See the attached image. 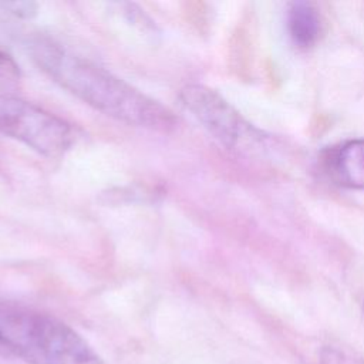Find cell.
Segmentation results:
<instances>
[{
	"mask_svg": "<svg viewBox=\"0 0 364 364\" xmlns=\"http://www.w3.org/2000/svg\"><path fill=\"white\" fill-rule=\"evenodd\" d=\"M28 50L51 80L102 114L158 131H169L176 125V117L168 107L60 44L37 37L30 41Z\"/></svg>",
	"mask_w": 364,
	"mask_h": 364,
	"instance_id": "obj_1",
	"label": "cell"
},
{
	"mask_svg": "<svg viewBox=\"0 0 364 364\" xmlns=\"http://www.w3.org/2000/svg\"><path fill=\"white\" fill-rule=\"evenodd\" d=\"M0 330L14 357L30 364H105L68 324L18 306H0Z\"/></svg>",
	"mask_w": 364,
	"mask_h": 364,
	"instance_id": "obj_2",
	"label": "cell"
},
{
	"mask_svg": "<svg viewBox=\"0 0 364 364\" xmlns=\"http://www.w3.org/2000/svg\"><path fill=\"white\" fill-rule=\"evenodd\" d=\"M0 131L50 158L64 155L77 139L71 124L18 98L0 100Z\"/></svg>",
	"mask_w": 364,
	"mask_h": 364,
	"instance_id": "obj_3",
	"label": "cell"
},
{
	"mask_svg": "<svg viewBox=\"0 0 364 364\" xmlns=\"http://www.w3.org/2000/svg\"><path fill=\"white\" fill-rule=\"evenodd\" d=\"M179 98L193 117L225 146L239 149L250 139V127L213 90L191 84L181 90Z\"/></svg>",
	"mask_w": 364,
	"mask_h": 364,
	"instance_id": "obj_4",
	"label": "cell"
},
{
	"mask_svg": "<svg viewBox=\"0 0 364 364\" xmlns=\"http://www.w3.org/2000/svg\"><path fill=\"white\" fill-rule=\"evenodd\" d=\"M324 165L338 185L364 191V139L350 141L330 151Z\"/></svg>",
	"mask_w": 364,
	"mask_h": 364,
	"instance_id": "obj_5",
	"label": "cell"
},
{
	"mask_svg": "<svg viewBox=\"0 0 364 364\" xmlns=\"http://www.w3.org/2000/svg\"><path fill=\"white\" fill-rule=\"evenodd\" d=\"M287 27L296 44L309 47L320 34V16L310 3H293L287 14Z\"/></svg>",
	"mask_w": 364,
	"mask_h": 364,
	"instance_id": "obj_6",
	"label": "cell"
},
{
	"mask_svg": "<svg viewBox=\"0 0 364 364\" xmlns=\"http://www.w3.org/2000/svg\"><path fill=\"white\" fill-rule=\"evenodd\" d=\"M18 80V65L11 60V57L0 50V82L13 84Z\"/></svg>",
	"mask_w": 364,
	"mask_h": 364,
	"instance_id": "obj_7",
	"label": "cell"
},
{
	"mask_svg": "<svg viewBox=\"0 0 364 364\" xmlns=\"http://www.w3.org/2000/svg\"><path fill=\"white\" fill-rule=\"evenodd\" d=\"M1 7L21 18H30L37 11V4L33 1H6L1 3Z\"/></svg>",
	"mask_w": 364,
	"mask_h": 364,
	"instance_id": "obj_8",
	"label": "cell"
},
{
	"mask_svg": "<svg viewBox=\"0 0 364 364\" xmlns=\"http://www.w3.org/2000/svg\"><path fill=\"white\" fill-rule=\"evenodd\" d=\"M321 360L323 364H364L361 361H358L357 358H353L338 350H333L328 348L321 354Z\"/></svg>",
	"mask_w": 364,
	"mask_h": 364,
	"instance_id": "obj_9",
	"label": "cell"
},
{
	"mask_svg": "<svg viewBox=\"0 0 364 364\" xmlns=\"http://www.w3.org/2000/svg\"><path fill=\"white\" fill-rule=\"evenodd\" d=\"M0 355L1 357H14L13 351L10 348V344L7 343V340L4 338L1 330H0Z\"/></svg>",
	"mask_w": 364,
	"mask_h": 364,
	"instance_id": "obj_10",
	"label": "cell"
}]
</instances>
